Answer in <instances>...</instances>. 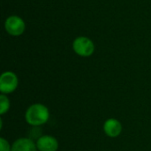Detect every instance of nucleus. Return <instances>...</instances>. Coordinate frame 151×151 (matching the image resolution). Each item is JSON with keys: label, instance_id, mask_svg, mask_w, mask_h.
I'll list each match as a JSON object with an SVG mask.
<instances>
[{"label": "nucleus", "instance_id": "nucleus-7", "mask_svg": "<svg viewBox=\"0 0 151 151\" xmlns=\"http://www.w3.org/2000/svg\"><path fill=\"white\" fill-rule=\"evenodd\" d=\"M36 144L30 138H19L12 145V151H36Z\"/></svg>", "mask_w": 151, "mask_h": 151}, {"label": "nucleus", "instance_id": "nucleus-2", "mask_svg": "<svg viewBox=\"0 0 151 151\" xmlns=\"http://www.w3.org/2000/svg\"><path fill=\"white\" fill-rule=\"evenodd\" d=\"M73 50L78 56L88 58L95 52V44L87 36H78L73 42Z\"/></svg>", "mask_w": 151, "mask_h": 151}, {"label": "nucleus", "instance_id": "nucleus-3", "mask_svg": "<svg viewBox=\"0 0 151 151\" xmlns=\"http://www.w3.org/2000/svg\"><path fill=\"white\" fill-rule=\"evenodd\" d=\"M4 29L11 36L18 37L24 34L26 23L24 19L18 15H11L4 21Z\"/></svg>", "mask_w": 151, "mask_h": 151}, {"label": "nucleus", "instance_id": "nucleus-5", "mask_svg": "<svg viewBox=\"0 0 151 151\" xmlns=\"http://www.w3.org/2000/svg\"><path fill=\"white\" fill-rule=\"evenodd\" d=\"M36 147L39 151H57L58 149V142L51 135H42L38 138Z\"/></svg>", "mask_w": 151, "mask_h": 151}, {"label": "nucleus", "instance_id": "nucleus-4", "mask_svg": "<svg viewBox=\"0 0 151 151\" xmlns=\"http://www.w3.org/2000/svg\"><path fill=\"white\" fill-rule=\"evenodd\" d=\"M19 81L17 75L11 71L4 72L0 76V91L2 94L12 93L18 87Z\"/></svg>", "mask_w": 151, "mask_h": 151}, {"label": "nucleus", "instance_id": "nucleus-9", "mask_svg": "<svg viewBox=\"0 0 151 151\" xmlns=\"http://www.w3.org/2000/svg\"><path fill=\"white\" fill-rule=\"evenodd\" d=\"M0 147L1 151H12V147L10 146L8 141L3 137L0 138Z\"/></svg>", "mask_w": 151, "mask_h": 151}, {"label": "nucleus", "instance_id": "nucleus-1", "mask_svg": "<svg viewBox=\"0 0 151 151\" xmlns=\"http://www.w3.org/2000/svg\"><path fill=\"white\" fill-rule=\"evenodd\" d=\"M25 119L28 125L39 127L49 120L50 111L45 105L42 104H35L27 110Z\"/></svg>", "mask_w": 151, "mask_h": 151}, {"label": "nucleus", "instance_id": "nucleus-8", "mask_svg": "<svg viewBox=\"0 0 151 151\" xmlns=\"http://www.w3.org/2000/svg\"><path fill=\"white\" fill-rule=\"evenodd\" d=\"M9 108H10L9 98L4 94H2L0 96V114L3 115L5 112H7Z\"/></svg>", "mask_w": 151, "mask_h": 151}, {"label": "nucleus", "instance_id": "nucleus-6", "mask_svg": "<svg viewBox=\"0 0 151 151\" xmlns=\"http://www.w3.org/2000/svg\"><path fill=\"white\" fill-rule=\"evenodd\" d=\"M104 131L109 137L115 138L120 134L122 131V126L118 119H109L104 124Z\"/></svg>", "mask_w": 151, "mask_h": 151}]
</instances>
